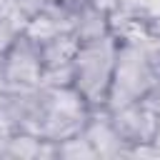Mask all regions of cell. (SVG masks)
Returning a JSON list of instances; mask_svg holds the SVG:
<instances>
[{"instance_id": "cell-1", "label": "cell", "mask_w": 160, "mask_h": 160, "mask_svg": "<svg viewBox=\"0 0 160 160\" xmlns=\"http://www.w3.org/2000/svg\"><path fill=\"white\" fill-rule=\"evenodd\" d=\"M92 105L75 90L72 82L68 85H40L38 105L32 110L28 135H35L45 142L60 145L75 135H80L92 115Z\"/></svg>"}, {"instance_id": "cell-2", "label": "cell", "mask_w": 160, "mask_h": 160, "mask_svg": "<svg viewBox=\"0 0 160 160\" xmlns=\"http://www.w3.org/2000/svg\"><path fill=\"white\" fill-rule=\"evenodd\" d=\"M118 45H120L118 35L110 32L105 38L80 42L72 58V85L95 110L105 108L108 102L112 75H115Z\"/></svg>"}, {"instance_id": "cell-3", "label": "cell", "mask_w": 160, "mask_h": 160, "mask_svg": "<svg viewBox=\"0 0 160 160\" xmlns=\"http://www.w3.org/2000/svg\"><path fill=\"white\" fill-rule=\"evenodd\" d=\"M0 78L12 88H40L42 85L45 68L40 58V45L30 35H25V30L2 52Z\"/></svg>"}, {"instance_id": "cell-4", "label": "cell", "mask_w": 160, "mask_h": 160, "mask_svg": "<svg viewBox=\"0 0 160 160\" xmlns=\"http://www.w3.org/2000/svg\"><path fill=\"white\" fill-rule=\"evenodd\" d=\"M82 135L90 140V145H92V150H95L98 158H120V155H130L128 142L120 138V132H118V128H115V122H112V118H110V112H108L105 108H102L100 115L92 110V115H90V120H88Z\"/></svg>"}, {"instance_id": "cell-5", "label": "cell", "mask_w": 160, "mask_h": 160, "mask_svg": "<svg viewBox=\"0 0 160 160\" xmlns=\"http://www.w3.org/2000/svg\"><path fill=\"white\" fill-rule=\"evenodd\" d=\"M70 32L78 38V42H90V40H98V38L115 32L108 2L105 0H90V2L80 5L72 15Z\"/></svg>"}, {"instance_id": "cell-6", "label": "cell", "mask_w": 160, "mask_h": 160, "mask_svg": "<svg viewBox=\"0 0 160 160\" xmlns=\"http://www.w3.org/2000/svg\"><path fill=\"white\" fill-rule=\"evenodd\" d=\"M0 138H2V135H0Z\"/></svg>"}]
</instances>
